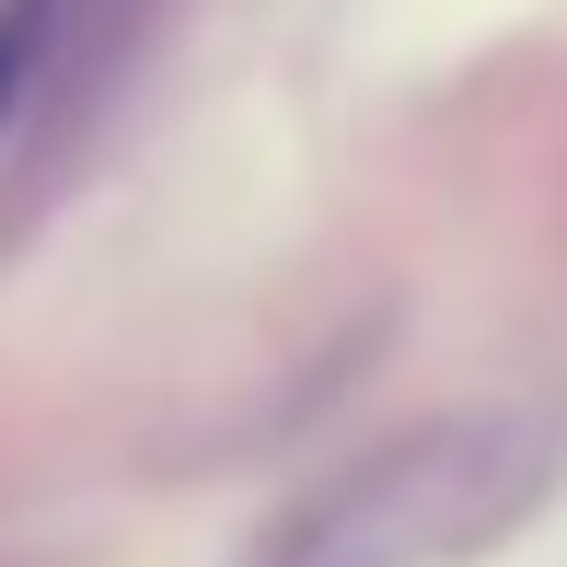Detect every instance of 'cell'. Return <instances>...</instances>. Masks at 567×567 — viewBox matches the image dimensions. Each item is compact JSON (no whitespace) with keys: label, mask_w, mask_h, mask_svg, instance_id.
<instances>
[{"label":"cell","mask_w":567,"mask_h":567,"mask_svg":"<svg viewBox=\"0 0 567 567\" xmlns=\"http://www.w3.org/2000/svg\"><path fill=\"white\" fill-rule=\"evenodd\" d=\"M35 59H47V0H0V116L35 82Z\"/></svg>","instance_id":"6da1fadb"}]
</instances>
